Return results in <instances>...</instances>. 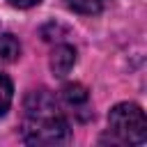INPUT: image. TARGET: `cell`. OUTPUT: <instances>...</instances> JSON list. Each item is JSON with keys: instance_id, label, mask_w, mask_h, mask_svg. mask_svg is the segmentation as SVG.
<instances>
[{"instance_id": "1", "label": "cell", "mask_w": 147, "mask_h": 147, "mask_svg": "<svg viewBox=\"0 0 147 147\" xmlns=\"http://www.w3.org/2000/svg\"><path fill=\"white\" fill-rule=\"evenodd\" d=\"M21 138L28 145H62L69 140V122L48 90H32L23 101Z\"/></svg>"}, {"instance_id": "2", "label": "cell", "mask_w": 147, "mask_h": 147, "mask_svg": "<svg viewBox=\"0 0 147 147\" xmlns=\"http://www.w3.org/2000/svg\"><path fill=\"white\" fill-rule=\"evenodd\" d=\"M108 129L124 145H142L147 140V119L136 103H117L108 115Z\"/></svg>"}, {"instance_id": "3", "label": "cell", "mask_w": 147, "mask_h": 147, "mask_svg": "<svg viewBox=\"0 0 147 147\" xmlns=\"http://www.w3.org/2000/svg\"><path fill=\"white\" fill-rule=\"evenodd\" d=\"M74 64H76V51H74V46H67V44L55 46V51L51 55V69H53V74L55 76H67Z\"/></svg>"}, {"instance_id": "4", "label": "cell", "mask_w": 147, "mask_h": 147, "mask_svg": "<svg viewBox=\"0 0 147 147\" xmlns=\"http://www.w3.org/2000/svg\"><path fill=\"white\" fill-rule=\"evenodd\" d=\"M62 96H64V101H67L71 108H85V106H87V99H90L87 90H85L83 85H78V83H69V85H64Z\"/></svg>"}, {"instance_id": "5", "label": "cell", "mask_w": 147, "mask_h": 147, "mask_svg": "<svg viewBox=\"0 0 147 147\" xmlns=\"http://www.w3.org/2000/svg\"><path fill=\"white\" fill-rule=\"evenodd\" d=\"M21 55V44L14 34L9 32H2L0 34V60L5 62H14L16 57Z\"/></svg>"}, {"instance_id": "6", "label": "cell", "mask_w": 147, "mask_h": 147, "mask_svg": "<svg viewBox=\"0 0 147 147\" xmlns=\"http://www.w3.org/2000/svg\"><path fill=\"white\" fill-rule=\"evenodd\" d=\"M108 2H110V0H67V5H69L74 11H78V14H87V16H92V14H101V11L108 7Z\"/></svg>"}, {"instance_id": "7", "label": "cell", "mask_w": 147, "mask_h": 147, "mask_svg": "<svg viewBox=\"0 0 147 147\" xmlns=\"http://www.w3.org/2000/svg\"><path fill=\"white\" fill-rule=\"evenodd\" d=\"M11 96H14V87H11V80L0 74V117L7 115L9 106H11Z\"/></svg>"}, {"instance_id": "8", "label": "cell", "mask_w": 147, "mask_h": 147, "mask_svg": "<svg viewBox=\"0 0 147 147\" xmlns=\"http://www.w3.org/2000/svg\"><path fill=\"white\" fill-rule=\"evenodd\" d=\"M11 7H18V9H28V7H34V5H39L41 0H7Z\"/></svg>"}]
</instances>
